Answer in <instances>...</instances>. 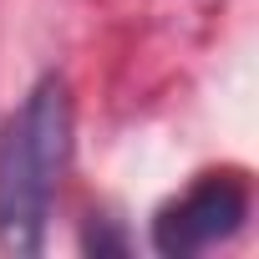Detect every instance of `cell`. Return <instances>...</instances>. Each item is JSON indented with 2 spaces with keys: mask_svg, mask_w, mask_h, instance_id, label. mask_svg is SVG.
I'll return each mask as SVG.
<instances>
[{
  "mask_svg": "<svg viewBox=\"0 0 259 259\" xmlns=\"http://www.w3.org/2000/svg\"><path fill=\"white\" fill-rule=\"evenodd\" d=\"M66 158L71 92L61 76H41L0 127V249L6 254H41Z\"/></svg>",
  "mask_w": 259,
  "mask_h": 259,
  "instance_id": "obj_1",
  "label": "cell"
},
{
  "mask_svg": "<svg viewBox=\"0 0 259 259\" xmlns=\"http://www.w3.org/2000/svg\"><path fill=\"white\" fill-rule=\"evenodd\" d=\"M244 219H249V188L229 173H208L153 219V249L168 259H188L239 234Z\"/></svg>",
  "mask_w": 259,
  "mask_h": 259,
  "instance_id": "obj_2",
  "label": "cell"
}]
</instances>
